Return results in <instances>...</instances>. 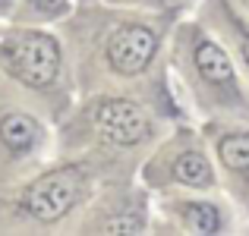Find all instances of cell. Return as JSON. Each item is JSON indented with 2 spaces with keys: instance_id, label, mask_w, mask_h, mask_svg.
<instances>
[{
  "instance_id": "1",
  "label": "cell",
  "mask_w": 249,
  "mask_h": 236,
  "mask_svg": "<svg viewBox=\"0 0 249 236\" xmlns=\"http://www.w3.org/2000/svg\"><path fill=\"white\" fill-rule=\"evenodd\" d=\"M167 10H136L85 0L60 22L76 98L91 91H139L155 104L189 120L167 73V41L177 22Z\"/></svg>"
},
{
  "instance_id": "2",
  "label": "cell",
  "mask_w": 249,
  "mask_h": 236,
  "mask_svg": "<svg viewBox=\"0 0 249 236\" xmlns=\"http://www.w3.org/2000/svg\"><path fill=\"white\" fill-rule=\"evenodd\" d=\"M177 123L161 104L139 91L79 95L57 123L60 157H79L101 180L139 176V164Z\"/></svg>"
},
{
  "instance_id": "3",
  "label": "cell",
  "mask_w": 249,
  "mask_h": 236,
  "mask_svg": "<svg viewBox=\"0 0 249 236\" xmlns=\"http://www.w3.org/2000/svg\"><path fill=\"white\" fill-rule=\"evenodd\" d=\"M167 73L189 120L249 117V82L221 35L199 16L183 13L170 29Z\"/></svg>"
},
{
  "instance_id": "4",
  "label": "cell",
  "mask_w": 249,
  "mask_h": 236,
  "mask_svg": "<svg viewBox=\"0 0 249 236\" xmlns=\"http://www.w3.org/2000/svg\"><path fill=\"white\" fill-rule=\"evenodd\" d=\"M0 73L35 98V110L54 123H60L76 101L63 38L48 25H19L6 19V25H0Z\"/></svg>"
},
{
  "instance_id": "5",
  "label": "cell",
  "mask_w": 249,
  "mask_h": 236,
  "mask_svg": "<svg viewBox=\"0 0 249 236\" xmlns=\"http://www.w3.org/2000/svg\"><path fill=\"white\" fill-rule=\"evenodd\" d=\"M95 189L98 173L79 157L41 164L6 189V227L25 233L73 230Z\"/></svg>"
},
{
  "instance_id": "6",
  "label": "cell",
  "mask_w": 249,
  "mask_h": 236,
  "mask_svg": "<svg viewBox=\"0 0 249 236\" xmlns=\"http://www.w3.org/2000/svg\"><path fill=\"white\" fill-rule=\"evenodd\" d=\"M139 183L152 195L174 189H221L218 167L199 123L177 120L139 164Z\"/></svg>"
},
{
  "instance_id": "7",
  "label": "cell",
  "mask_w": 249,
  "mask_h": 236,
  "mask_svg": "<svg viewBox=\"0 0 249 236\" xmlns=\"http://www.w3.org/2000/svg\"><path fill=\"white\" fill-rule=\"evenodd\" d=\"M152 233L233 236L243 233V214L224 189H174L152 195Z\"/></svg>"
},
{
  "instance_id": "8",
  "label": "cell",
  "mask_w": 249,
  "mask_h": 236,
  "mask_svg": "<svg viewBox=\"0 0 249 236\" xmlns=\"http://www.w3.org/2000/svg\"><path fill=\"white\" fill-rule=\"evenodd\" d=\"M73 233H101V236H139L152 233V192L139 176L101 180L95 199L85 205Z\"/></svg>"
},
{
  "instance_id": "9",
  "label": "cell",
  "mask_w": 249,
  "mask_h": 236,
  "mask_svg": "<svg viewBox=\"0 0 249 236\" xmlns=\"http://www.w3.org/2000/svg\"><path fill=\"white\" fill-rule=\"evenodd\" d=\"M48 117L19 104H0V180H22L38 170L51 148Z\"/></svg>"
},
{
  "instance_id": "10",
  "label": "cell",
  "mask_w": 249,
  "mask_h": 236,
  "mask_svg": "<svg viewBox=\"0 0 249 236\" xmlns=\"http://www.w3.org/2000/svg\"><path fill=\"white\" fill-rule=\"evenodd\" d=\"M202 135L212 148L214 167L224 195L243 214V224L249 218V117L237 120H202Z\"/></svg>"
},
{
  "instance_id": "11",
  "label": "cell",
  "mask_w": 249,
  "mask_h": 236,
  "mask_svg": "<svg viewBox=\"0 0 249 236\" xmlns=\"http://www.w3.org/2000/svg\"><path fill=\"white\" fill-rule=\"evenodd\" d=\"M196 13L221 35V41L231 48V54L237 57L240 69L249 82V16L240 13L231 0H199Z\"/></svg>"
},
{
  "instance_id": "12",
  "label": "cell",
  "mask_w": 249,
  "mask_h": 236,
  "mask_svg": "<svg viewBox=\"0 0 249 236\" xmlns=\"http://www.w3.org/2000/svg\"><path fill=\"white\" fill-rule=\"evenodd\" d=\"M79 0H16L10 22L19 25H60L63 19L73 16Z\"/></svg>"
},
{
  "instance_id": "13",
  "label": "cell",
  "mask_w": 249,
  "mask_h": 236,
  "mask_svg": "<svg viewBox=\"0 0 249 236\" xmlns=\"http://www.w3.org/2000/svg\"><path fill=\"white\" fill-rule=\"evenodd\" d=\"M196 3H199V0H158L161 10L177 13V16H183V13H193V10H196Z\"/></svg>"
},
{
  "instance_id": "14",
  "label": "cell",
  "mask_w": 249,
  "mask_h": 236,
  "mask_svg": "<svg viewBox=\"0 0 249 236\" xmlns=\"http://www.w3.org/2000/svg\"><path fill=\"white\" fill-rule=\"evenodd\" d=\"M104 3H114V6H136V10H161L158 0H104Z\"/></svg>"
},
{
  "instance_id": "15",
  "label": "cell",
  "mask_w": 249,
  "mask_h": 236,
  "mask_svg": "<svg viewBox=\"0 0 249 236\" xmlns=\"http://www.w3.org/2000/svg\"><path fill=\"white\" fill-rule=\"evenodd\" d=\"M16 10V0H0V19H10Z\"/></svg>"
},
{
  "instance_id": "16",
  "label": "cell",
  "mask_w": 249,
  "mask_h": 236,
  "mask_svg": "<svg viewBox=\"0 0 249 236\" xmlns=\"http://www.w3.org/2000/svg\"><path fill=\"white\" fill-rule=\"evenodd\" d=\"M231 3H233V6H237V10H240V13H246V16H249V0H231Z\"/></svg>"
},
{
  "instance_id": "17",
  "label": "cell",
  "mask_w": 249,
  "mask_h": 236,
  "mask_svg": "<svg viewBox=\"0 0 249 236\" xmlns=\"http://www.w3.org/2000/svg\"><path fill=\"white\" fill-rule=\"evenodd\" d=\"M243 233H249V218H246V224H243Z\"/></svg>"
},
{
  "instance_id": "18",
  "label": "cell",
  "mask_w": 249,
  "mask_h": 236,
  "mask_svg": "<svg viewBox=\"0 0 249 236\" xmlns=\"http://www.w3.org/2000/svg\"><path fill=\"white\" fill-rule=\"evenodd\" d=\"M79 3H85V0H79Z\"/></svg>"
}]
</instances>
